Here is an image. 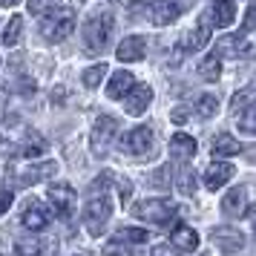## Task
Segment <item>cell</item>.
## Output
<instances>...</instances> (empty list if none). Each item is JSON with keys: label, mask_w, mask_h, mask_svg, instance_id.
<instances>
[{"label": "cell", "mask_w": 256, "mask_h": 256, "mask_svg": "<svg viewBox=\"0 0 256 256\" xmlns=\"http://www.w3.org/2000/svg\"><path fill=\"white\" fill-rule=\"evenodd\" d=\"M112 32H116V20L110 12H101L90 18L86 26H84V40H86V49L90 52H104L112 40Z\"/></svg>", "instance_id": "obj_1"}, {"label": "cell", "mask_w": 256, "mask_h": 256, "mask_svg": "<svg viewBox=\"0 0 256 256\" xmlns=\"http://www.w3.org/2000/svg\"><path fill=\"white\" fill-rule=\"evenodd\" d=\"M72 29H75V14L70 9H49L40 24V35L49 44H60L72 35Z\"/></svg>", "instance_id": "obj_2"}, {"label": "cell", "mask_w": 256, "mask_h": 256, "mask_svg": "<svg viewBox=\"0 0 256 256\" xmlns=\"http://www.w3.org/2000/svg\"><path fill=\"white\" fill-rule=\"evenodd\" d=\"M112 216V198L106 196V193H92L90 202H86V208H84V224H86V230L98 236V233L104 230V224L110 222Z\"/></svg>", "instance_id": "obj_3"}, {"label": "cell", "mask_w": 256, "mask_h": 256, "mask_svg": "<svg viewBox=\"0 0 256 256\" xmlns=\"http://www.w3.org/2000/svg\"><path fill=\"white\" fill-rule=\"evenodd\" d=\"M136 219L141 222H152V224H167L176 216V204L170 198H144L138 204H132L130 210Z\"/></svg>", "instance_id": "obj_4"}, {"label": "cell", "mask_w": 256, "mask_h": 256, "mask_svg": "<svg viewBox=\"0 0 256 256\" xmlns=\"http://www.w3.org/2000/svg\"><path fill=\"white\" fill-rule=\"evenodd\" d=\"M58 164L55 162H44V164H12L9 176L18 187H32L35 182H44L49 176H55Z\"/></svg>", "instance_id": "obj_5"}, {"label": "cell", "mask_w": 256, "mask_h": 256, "mask_svg": "<svg viewBox=\"0 0 256 256\" xmlns=\"http://www.w3.org/2000/svg\"><path fill=\"white\" fill-rule=\"evenodd\" d=\"M116 136H118V118L98 116V121L92 124V136H90V150L95 156H106V150L112 147Z\"/></svg>", "instance_id": "obj_6"}, {"label": "cell", "mask_w": 256, "mask_h": 256, "mask_svg": "<svg viewBox=\"0 0 256 256\" xmlns=\"http://www.w3.org/2000/svg\"><path fill=\"white\" fill-rule=\"evenodd\" d=\"M250 210H256V196H250V187H233L230 193L222 198V213L228 219H242Z\"/></svg>", "instance_id": "obj_7"}, {"label": "cell", "mask_w": 256, "mask_h": 256, "mask_svg": "<svg viewBox=\"0 0 256 256\" xmlns=\"http://www.w3.org/2000/svg\"><path fill=\"white\" fill-rule=\"evenodd\" d=\"M46 198H49V204L58 210V216L72 219L75 204H78V196H75V190H72L70 184H49L46 187Z\"/></svg>", "instance_id": "obj_8"}, {"label": "cell", "mask_w": 256, "mask_h": 256, "mask_svg": "<svg viewBox=\"0 0 256 256\" xmlns=\"http://www.w3.org/2000/svg\"><path fill=\"white\" fill-rule=\"evenodd\" d=\"M121 150L127 156H147L152 150V130L150 127H132L121 138Z\"/></svg>", "instance_id": "obj_9"}, {"label": "cell", "mask_w": 256, "mask_h": 256, "mask_svg": "<svg viewBox=\"0 0 256 256\" xmlns=\"http://www.w3.org/2000/svg\"><path fill=\"white\" fill-rule=\"evenodd\" d=\"M210 239H213V244L219 248L222 254H239L244 248V233L239 230V228H213V233H210Z\"/></svg>", "instance_id": "obj_10"}, {"label": "cell", "mask_w": 256, "mask_h": 256, "mask_svg": "<svg viewBox=\"0 0 256 256\" xmlns=\"http://www.w3.org/2000/svg\"><path fill=\"white\" fill-rule=\"evenodd\" d=\"M144 55H147V40H144L141 35L124 38V40L118 44V49H116V58L124 60V64H136V60H141Z\"/></svg>", "instance_id": "obj_11"}, {"label": "cell", "mask_w": 256, "mask_h": 256, "mask_svg": "<svg viewBox=\"0 0 256 256\" xmlns=\"http://www.w3.org/2000/svg\"><path fill=\"white\" fill-rule=\"evenodd\" d=\"M152 101V90L147 84H138V86H132L127 95H124V106H127L130 116H141Z\"/></svg>", "instance_id": "obj_12"}, {"label": "cell", "mask_w": 256, "mask_h": 256, "mask_svg": "<svg viewBox=\"0 0 256 256\" xmlns=\"http://www.w3.org/2000/svg\"><path fill=\"white\" fill-rule=\"evenodd\" d=\"M18 152H20L24 158H38V156L46 152V138H44L38 130H24L20 144H18Z\"/></svg>", "instance_id": "obj_13"}, {"label": "cell", "mask_w": 256, "mask_h": 256, "mask_svg": "<svg viewBox=\"0 0 256 256\" xmlns=\"http://www.w3.org/2000/svg\"><path fill=\"white\" fill-rule=\"evenodd\" d=\"M152 6H156V9H152V20L162 24V26L170 24V20H176V18L187 9L184 0H156Z\"/></svg>", "instance_id": "obj_14"}, {"label": "cell", "mask_w": 256, "mask_h": 256, "mask_svg": "<svg viewBox=\"0 0 256 256\" xmlns=\"http://www.w3.org/2000/svg\"><path fill=\"white\" fill-rule=\"evenodd\" d=\"M233 173H236V170H233V164H228V162L210 164L208 173H204V187H208V190H219V187H224L233 178Z\"/></svg>", "instance_id": "obj_15"}, {"label": "cell", "mask_w": 256, "mask_h": 256, "mask_svg": "<svg viewBox=\"0 0 256 256\" xmlns=\"http://www.w3.org/2000/svg\"><path fill=\"white\" fill-rule=\"evenodd\" d=\"M170 156L176 162H190L196 156V138L187 136V132H176L170 138Z\"/></svg>", "instance_id": "obj_16"}, {"label": "cell", "mask_w": 256, "mask_h": 256, "mask_svg": "<svg viewBox=\"0 0 256 256\" xmlns=\"http://www.w3.org/2000/svg\"><path fill=\"white\" fill-rule=\"evenodd\" d=\"M210 40V18H202L196 26H193V32L184 38V52H198V49H204Z\"/></svg>", "instance_id": "obj_17"}, {"label": "cell", "mask_w": 256, "mask_h": 256, "mask_svg": "<svg viewBox=\"0 0 256 256\" xmlns=\"http://www.w3.org/2000/svg\"><path fill=\"white\" fill-rule=\"evenodd\" d=\"M170 242H173V248H178V250H196L198 248V233L190 228V224H176L173 233H170Z\"/></svg>", "instance_id": "obj_18"}, {"label": "cell", "mask_w": 256, "mask_h": 256, "mask_svg": "<svg viewBox=\"0 0 256 256\" xmlns=\"http://www.w3.org/2000/svg\"><path fill=\"white\" fill-rule=\"evenodd\" d=\"M136 86V78H132V72H116L112 78H110V86H106V95L112 98V101H121L124 95L130 92Z\"/></svg>", "instance_id": "obj_19"}, {"label": "cell", "mask_w": 256, "mask_h": 256, "mask_svg": "<svg viewBox=\"0 0 256 256\" xmlns=\"http://www.w3.org/2000/svg\"><path fill=\"white\" fill-rule=\"evenodd\" d=\"M46 224H49L46 208H40L38 202H32L29 210H24V228H26V230H32V233H38V230H44Z\"/></svg>", "instance_id": "obj_20"}, {"label": "cell", "mask_w": 256, "mask_h": 256, "mask_svg": "<svg viewBox=\"0 0 256 256\" xmlns=\"http://www.w3.org/2000/svg\"><path fill=\"white\" fill-rule=\"evenodd\" d=\"M210 20L216 26H230L236 20V3L233 0H216L210 9Z\"/></svg>", "instance_id": "obj_21"}, {"label": "cell", "mask_w": 256, "mask_h": 256, "mask_svg": "<svg viewBox=\"0 0 256 256\" xmlns=\"http://www.w3.org/2000/svg\"><path fill=\"white\" fill-rule=\"evenodd\" d=\"M239 150H242V144L233 138L230 132H219V136L213 138V156H219V158H224V156H236Z\"/></svg>", "instance_id": "obj_22"}, {"label": "cell", "mask_w": 256, "mask_h": 256, "mask_svg": "<svg viewBox=\"0 0 256 256\" xmlns=\"http://www.w3.org/2000/svg\"><path fill=\"white\" fill-rule=\"evenodd\" d=\"M254 104H256V81L248 84L244 90H239V92L233 95L230 110H233V116H236V112H242V110H248V106H254Z\"/></svg>", "instance_id": "obj_23"}, {"label": "cell", "mask_w": 256, "mask_h": 256, "mask_svg": "<svg viewBox=\"0 0 256 256\" xmlns=\"http://www.w3.org/2000/svg\"><path fill=\"white\" fill-rule=\"evenodd\" d=\"M198 75L204 78V81H219L222 75V58L213 52V55H208V58L198 64Z\"/></svg>", "instance_id": "obj_24"}, {"label": "cell", "mask_w": 256, "mask_h": 256, "mask_svg": "<svg viewBox=\"0 0 256 256\" xmlns=\"http://www.w3.org/2000/svg\"><path fill=\"white\" fill-rule=\"evenodd\" d=\"M216 110H219V98H216V95H198L196 104H193V112H196L198 118H213Z\"/></svg>", "instance_id": "obj_25"}, {"label": "cell", "mask_w": 256, "mask_h": 256, "mask_svg": "<svg viewBox=\"0 0 256 256\" xmlns=\"http://www.w3.org/2000/svg\"><path fill=\"white\" fill-rule=\"evenodd\" d=\"M20 32H24V18H18V14H14L12 20L6 24V29H3V38H0V40H3V46H14V44L20 40Z\"/></svg>", "instance_id": "obj_26"}, {"label": "cell", "mask_w": 256, "mask_h": 256, "mask_svg": "<svg viewBox=\"0 0 256 256\" xmlns=\"http://www.w3.org/2000/svg\"><path fill=\"white\" fill-rule=\"evenodd\" d=\"M116 239H121V242H127V244H147L150 233L144 230V228H121Z\"/></svg>", "instance_id": "obj_27"}, {"label": "cell", "mask_w": 256, "mask_h": 256, "mask_svg": "<svg viewBox=\"0 0 256 256\" xmlns=\"http://www.w3.org/2000/svg\"><path fill=\"white\" fill-rule=\"evenodd\" d=\"M104 75H106V64H95V66H90V70H84L81 81H84L86 90H95L98 84L104 81Z\"/></svg>", "instance_id": "obj_28"}, {"label": "cell", "mask_w": 256, "mask_h": 256, "mask_svg": "<svg viewBox=\"0 0 256 256\" xmlns=\"http://www.w3.org/2000/svg\"><path fill=\"white\" fill-rule=\"evenodd\" d=\"M236 124H239V130H242L244 136H256V106H248V110H242V112H236Z\"/></svg>", "instance_id": "obj_29"}, {"label": "cell", "mask_w": 256, "mask_h": 256, "mask_svg": "<svg viewBox=\"0 0 256 256\" xmlns=\"http://www.w3.org/2000/svg\"><path fill=\"white\" fill-rule=\"evenodd\" d=\"M14 256H40L38 239H18L14 242Z\"/></svg>", "instance_id": "obj_30"}, {"label": "cell", "mask_w": 256, "mask_h": 256, "mask_svg": "<svg viewBox=\"0 0 256 256\" xmlns=\"http://www.w3.org/2000/svg\"><path fill=\"white\" fill-rule=\"evenodd\" d=\"M178 190L184 193V196H193L196 193V173L187 167V170H182V176H178Z\"/></svg>", "instance_id": "obj_31"}, {"label": "cell", "mask_w": 256, "mask_h": 256, "mask_svg": "<svg viewBox=\"0 0 256 256\" xmlns=\"http://www.w3.org/2000/svg\"><path fill=\"white\" fill-rule=\"evenodd\" d=\"M104 256H130V244L121 239H112L104 244Z\"/></svg>", "instance_id": "obj_32"}, {"label": "cell", "mask_w": 256, "mask_h": 256, "mask_svg": "<svg viewBox=\"0 0 256 256\" xmlns=\"http://www.w3.org/2000/svg\"><path fill=\"white\" fill-rule=\"evenodd\" d=\"M55 6V0H29V12L32 14H44Z\"/></svg>", "instance_id": "obj_33"}, {"label": "cell", "mask_w": 256, "mask_h": 256, "mask_svg": "<svg viewBox=\"0 0 256 256\" xmlns=\"http://www.w3.org/2000/svg\"><path fill=\"white\" fill-rule=\"evenodd\" d=\"M190 112H193L190 106H176L173 112H170V118H173L176 124H184V121H190Z\"/></svg>", "instance_id": "obj_34"}, {"label": "cell", "mask_w": 256, "mask_h": 256, "mask_svg": "<svg viewBox=\"0 0 256 256\" xmlns=\"http://www.w3.org/2000/svg\"><path fill=\"white\" fill-rule=\"evenodd\" d=\"M12 202H14L12 190H3V193H0V216H3V213H6V210L12 208Z\"/></svg>", "instance_id": "obj_35"}, {"label": "cell", "mask_w": 256, "mask_h": 256, "mask_svg": "<svg viewBox=\"0 0 256 256\" xmlns=\"http://www.w3.org/2000/svg\"><path fill=\"white\" fill-rule=\"evenodd\" d=\"M52 101H55V104H64V101H66V90H64V86H55V90H52Z\"/></svg>", "instance_id": "obj_36"}, {"label": "cell", "mask_w": 256, "mask_h": 256, "mask_svg": "<svg viewBox=\"0 0 256 256\" xmlns=\"http://www.w3.org/2000/svg\"><path fill=\"white\" fill-rule=\"evenodd\" d=\"M130 193H132V187H130V182H121V202H127Z\"/></svg>", "instance_id": "obj_37"}, {"label": "cell", "mask_w": 256, "mask_h": 256, "mask_svg": "<svg viewBox=\"0 0 256 256\" xmlns=\"http://www.w3.org/2000/svg\"><path fill=\"white\" fill-rule=\"evenodd\" d=\"M152 256H167V248H152Z\"/></svg>", "instance_id": "obj_38"}, {"label": "cell", "mask_w": 256, "mask_h": 256, "mask_svg": "<svg viewBox=\"0 0 256 256\" xmlns=\"http://www.w3.org/2000/svg\"><path fill=\"white\" fill-rule=\"evenodd\" d=\"M18 0H0V6H14Z\"/></svg>", "instance_id": "obj_39"}, {"label": "cell", "mask_w": 256, "mask_h": 256, "mask_svg": "<svg viewBox=\"0 0 256 256\" xmlns=\"http://www.w3.org/2000/svg\"><path fill=\"white\" fill-rule=\"evenodd\" d=\"M72 3H84V0H72Z\"/></svg>", "instance_id": "obj_40"}]
</instances>
